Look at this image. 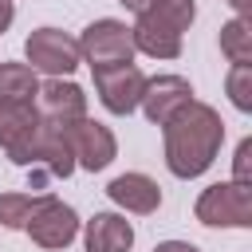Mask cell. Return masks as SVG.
Returning a JSON list of instances; mask_svg holds the SVG:
<instances>
[{"label": "cell", "mask_w": 252, "mask_h": 252, "mask_svg": "<svg viewBox=\"0 0 252 252\" xmlns=\"http://www.w3.org/2000/svg\"><path fill=\"white\" fill-rule=\"evenodd\" d=\"M130 43L134 55H150V59H177L181 55V32L165 28L161 20H154L150 12H138L130 24Z\"/></svg>", "instance_id": "cell-13"}, {"label": "cell", "mask_w": 252, "mask_h": 252, "mask_svg": "<svg viewBox=\"0 0 252 252\" xmlns=\"http://www.w3.org/2000/svg\"><path fill=\"white\" fill-rule=\"evenodd\" d=\"M39 94V75L28 63H0V102H32Z\"/></svg>", "instance_id": "cell-15"}, {"label": "cell", "mask_w": 252, "mask_h": 252, "mask_svg": "<svg viewBox=\"0 0 252 252\" xmlns=\"http://www.w3.org/2000/svg\"><path fill=\"white\" fill-rule=\"evenodd\" d=\"M12 20H16V4L12 0H0V35L12 28Z\"/></svg>", "instance_id": "cell-22"}, {"label": "cell", "mask_w": 252, "mask_h": 252, "mask_svg": "<svg viewBox=\"0 0 252 252\" xmlns=\"http://www.w3.org/2000/svg\"><path fill=\"white\" fill-rule=\"evenodd\" d=\"M79 59L91 67V71H102V67H118V63H134V43H130V24L114 20V16H102V20H91L79 35Z\"/></svg>", "instance_id": "cell-3"}, {"label": "cell", "mask_w": 252, "mask_h": 252, "mask_svg": "<svg viewBox=\"0 0 252 252\" xmlns=\"http://www.w3.org/2000/svg\"><path fill=\"white\" fill-rule=\"evenodd\" d=\"M118 4H122V8H130V12H134V16H138V12H146V8H150V0H118Z\"/></svg>", "instance_id": "cell-23"}, {"label": "cell", "mask_w": 252, "mask_h": 252, "mask_svg": "<svg viewBox=\"0 0 252 252\" xmlns=\"http://www.w3.org/2000/svg\"><path fill=\"white\" fill-rule=\"evenodd\" d=\"M24 59L35 75H47V79H71V71L83 63L79 39L59 32V28H35L24 39Z\"/></svg>", "instance_id": "cell-4"}, {"label": "cell", "mask_w": 252, "mask_h": 252, "mask_svg": "<svg viewBox=\"0 0 252 252\" xmlns=\"http://www.w3.org/2000/svg\"><path fill=\"white\" fill-rule=\"evenodd\" d=\"M79 228H83L79 213H75L67 201H59L55 193H47L43 205H39V209L32 213V220L24 224V232L32 236V244L43 248V252H63L67 244H75Z\"/></svg>", "instance_id": "cell-5"}, {"label": "cell", "mask_w": 252, "mask_h": 252, "mask_svg": "<svg viewBox=\"0 0 252 252\" xmlns=\"http://www.w3.org/2000/svg\"><path fill=\"white\" fill-rule=\"evenodd\" d=\"M83 248L87 252H130L134 248V224L126 213H94L83 220Z\"/></svg>", "instance_id": "cell-12"}, {"label": "cell", "mask_w": 252, "mask_h": 252, "mask_svg": "<svg viewBox=\"0 0 252 252\" xmlns=\"http://www.w3.org/2000/svg\"><path fill=\"white\" fill-rule=\"evenodd\" d=\"M228 181L252 189V138H240V146H236V154H232V177H228Z\"/></svg>", "instance_id": "cell-20"}, {"label": "cell", "mask_w": 252, "mask_h": 252, "mask_svg": "<svg viewBox=\"0 0 252 252\" xmlns=\"http://www.w3.org/2000/svg\"><path fill=\"white\" fill-rule=\"evenodd\" d=\"M154 252H201L197 244H189V240H158L154 244Z\"/></svg>", "instance_id": "cell-21"}, {"label": "cell", "mask_w": 252, "mask_h": 252, "mask_svg": "<svg viewBox=\"0 0 252 252\" xmlns=\"http://www.w3.org/2000/svg\"><path fill=\"white\" fill-rule=\"evenodd\" d=\"M67 138H71V154H75V169H87V173H102L114 158H118V138L110 126L94 122L91 114L71 122L67 126Z\"/></svg>", "instance_id": "cell-7"}, {"label": "cell", "mask_w": 252, "mask_h": 252, "mask_svg": "<svg viewBox=\"0 0 252 252\" xmlns=\"http://www.w3.org/2000/svg\"><path fill=\"white\" fill-rule=\"evenodd\" d=\"M35 114L43 122H59V126H71L79 118H87V91L71 79H47L39 83V94H35Z\"/></svg>", "instance_id": "cell-10"}, {"label": "cell", "mask_w": 252, "mask_h": 252, "mask_svg": "<svg viewBox=\"0 0 252 252\" xmlns=\"http://www.w3.org/2000/svg\"><path fill=\"white\" fill-rule=\"evenodd\" d=\"M32 165H43L51 177H71L75 173V154H71L67 126L39 118V130H35V161Z\"/></svg>", "instance_id": "cell-14"}, {"label": "cell", "mask_w": 252, "mask_h": 252, "mask_svg": "<svg viewBox=\"0 0 252 252\" xmlns=\"http://www.w3.org/2000/svg\"><path fill=\"white\" fill-rule=\"evenodd\" d=\"M224 146V122L220 110L193 98L181 114H173L161 126V154H165V169L181 181H193L201 173L213 169L217 154Z\"/></svg>", "instance_id": "cell-1"}, {"label": "cell", "mask_w": 252, "mask_h": 252, "mask_svg": "<svg viewBox=\"0 0 252 252\" xmlns=\"http://www.w3.org/2000/svg\"><path fill=\"white\" fill-rule=\"evenodd\" d=\"M193 217L205 228H252V189L236 181H213L193 201Z\"/></svg>", "instance_id": "cell-2"}, {"label": "cell", "mask_w": 252, "mask_h": 252, "mask_svg": "<svg viewBox=\"0 0 252 252\" xmlns=\"http://www.w3.org/2000/svg\"><path fill=\"white\" fill-rule=\"evenodd\" d=\"M35 130L39 114L32 102H0V150L8 154L12 165L35 161Z\"/></svg>", "instance_id": "cell-8"}, {"label": "cell", "mask_w": 252, "mask_h": 252, "mask_svg": "<svg viewBox=\"0 0 252 252\" xmlns=\"http://www.w3.org/2000/svg\"><path fill=\"white\" fill-rule=\"evenodd\" d=\"M224 4H228L236 16H248V4H252V0H224Z\"/></svg>", "instance_id": "cell-24"}, {"label": "cell", "mask_w": 252, "mask_h": 252, "mask_svg": "<svg viewBox=\"0 0 252 252\" xmlns=\"http://www.w3.org/2000/svg\"><path fill=\"white\" fill-rule=\"evenodd\" d=\"M224 91H228V102L240 114H248L252 110V63H232L224 75Z\"/></svg>", "instance_id": "cell-19"}, {"label": "cell", "mask_w": 252, "mask_h": 252, "mask_svg": "<svg viewBox=\"0 0 252 252\" xmlns=\"http://www.w3.org/2000/svg\"><path fill=\"white\" fill-rule=\"evenodd\" d=\"M43 197L47 193H20V189L0 193V224L4 228H24L32 220V213L43 205Z\"/></svg>", "instance_id": "cell-17"}, {"label": "cell", "mask_w": 252, "mask_h": 252, "mask_svg": "<svg viewBox=\"0 0 252 252\" xmlns=\"http://www.w3.org/2000/svg\"><path fill=\"white\" fill-rule=\"evenodd\" d=\"M220 55L228 63H252V20L248 16H232L228 24H220Z\"/></svg>", "instance_id": "cell-16"}, {"label": "cell", "mask_w": 252, "mask_h": 252, "mask_svg": "<svg viewBox=\"0 0 252 252\" xmlns=\"http://www.w3.org/2000/svg\"><path fill=\"white\" fill-rule=\"evenodd\" d=\"M94 75V94L102 102L106 114H134L138 102H142V87H146V71L138 63H118V67H102V71H91Z\"/></svg>", "instance_id": "cell-6"}, {"label": "cell", "mask_w": 252, "mask_h": 252, "mask_svg": "<svg viewBox=\"0 0 252 252\" xmlns=\"http://www.w3.org/2000/svg\"><path fill=\"white\" fill-rule=\"evenodd\" d=\"M106 197L122 209V213H134V217H150L161 209V185L142 173V169H126L118 173L110 185H106Z\"/></svg>", "instance_id": "cell-11"}, {"label": "cell", "mask_w": 252, "mask_h": 252, "mask_svg": "<svg viewBox=\"0 0 252 252\" xmlns=\"http://www.w3.org/2000/svg\"><path fill=\"white\" fill-rule=\"evenodd\" d=\"M193 98H197V94H193V83H189L185 75H173V71H165V75H154V79H146L138 110L146 114V122H154V126H165V122H169L173 114H181V110H185Z\"/></svg>", "instance_id": "cell-9"}, {"label": "cell", "mask_w": 252, "mask_h": 252, "mask_svg": "<svg viewBox=\"0 0 252 252\" xmlns=\"http://www.w3.org/2000/svg\"><path fill=\"white\" fill-rule=\"evenodd\" d=\"M154 20H161L165 28H173V32H189L193 28V20H197V0H150V8H146Z\"/></svg>", "instance_id": "cell-18"}]
</instances>
